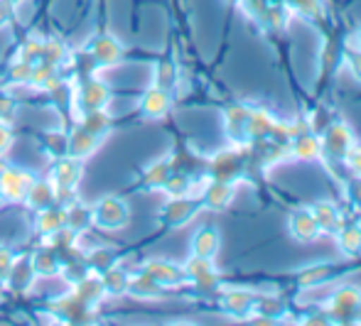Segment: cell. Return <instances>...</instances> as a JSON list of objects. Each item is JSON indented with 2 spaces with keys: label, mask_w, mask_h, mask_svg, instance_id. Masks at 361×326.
<instances>
[{
  "label": "cell",
  "mask_w": 361,
  "mask_h": 326,
  "mask_svg": "<svg viewBox=\"0 0 361 326\" xmlns=\"http://www.w3.org/2000/svg\"><path fill=\"white\" fill-rule=\"evenodd\" d=\"M253 304H256V294L248 289H226L219 297L221 312L233 319H248L253 314Z\"/></svg>",
  "instance_id": "obj_12"
},
{
  "label": "cell",
  "mask_w": 361,
  "mask_h": 326,
  "mask_svg": "<svg viewBox=\"0 0 361 326\" xmlns=\"http://www.w3.org/2000/svg\"><path fill=\"white\" fill-rule=\"evenodd\" d=\"M290 10L307 20H319L324 15V3L322 0H290Z\"/></svg>",
  "instance_id": "obj_36"
},
{
  "label": "cell",
  "mask_w": 361,
  "mask_h": 326,
  "mask_svg": "<svg viewBox=\"0 0 361 326\" xmlns=\"http://www.w3.org/2000/svg\"><path fill=\"white\" fill-rule=\"evenodd\" d=\"M354 47H359L361 49V25H359V27H357V32H354Z\"/></svg>",
  "instance_id": "obj_49"
},
{
  "label": "cell",
  "mask_w": 361,
  "mask_h": 326,
  "mask_svg": "<svg viewBox=\"0 0 361 326\" xmlns=\"http://www.w3.org/2000/svg\"><path fill=\"white\" fill-rule=\"evenodd\" d=\"M67 59H69V49H67V44H64L62 39H44V42H42V57H39V62L59 66V69H62V64H67Z\"/></svg>",
  "instance_id": "obj_33"
},
{
  "label": "cell",
  "mask_w": 361,
  "mask_h": 326,
  "mask_svg": "<svg viewBox=\"0 0 361 326\" xmlns=\"http://www.w3.org/2000/svg\"><path fill=\"white\" fill-rule=\"evenodd\" d=\"M15 265H18L15 253L10 251L8 246H0V282H8V277H10V272H13Z\"/></svg>",
  "instance_id": "obj_41"
},
{
  "label": "cell",
  "mask_w": 361,
  "mask_h": 326,
  "mask_svg": "<svg viewBox=\"0 0 361 326\" xmlns=\"http://www.w3.org/2000/svg\"><path fill=\"white\" fill-rule=\"evenodd\" d=\"M128 218L130 208L121 196H104L91 206V223H96L104 231H118L128 223Z\"/></svg>",
  "instance_id": "obj_3"
},
{
  "label": "cell",
  "mask_w": 361,
  "mask_h": 326,
  "mask_svg": "<svg viewBox=\"0 0 361 326\" xmlns=\"http://www.w3.org/2000/svg\"><path fill=\"white\" fill-rule=\"evenodd\" d=\"M246 177H248V160H246V152H241L238 147H226V150L216 152L209 160V180L226 182V184L236 187Z\"/></svg>",
  "instance_id": "obj_1"
},
{
  "label": "cell",
  "mask_w": 361,
  "mask_h": 326,
  "mask_svg": "<svg viewBox=\"0 0 361 326\" xmlns=\"http://www.w3.org/2000/svg\"><path fill=\"white\" fill-rule=\"evenodd\" d=\"M35 180L37 177L30 170H25V167L8 165L3 170V175H0V192H3L5 201H23Z\"/></svg>",
  "instance_id": "obj_7"
},
{
  "label": "cell",
  "mask_w": 361,
  "mask_h": 326,
  "mask_svg": "<svg viewBox=\"0 0 361 326\" xmlns=\"http://www.w3.org/2000/svg\"><path fill=\"white\" fill-rule=\"evenodd\" d=\"M233 194H236V187L233 184L209 180L204 187H202L200 199H202V206L209 208V211H224V208L233 201Z\"/></svg>",
  "instance_id": "obj_16"
},
{
  "label": "cell",
  "mask_w": 361,
  "mask_h": 326,
  "mask_svg": "<svg viewBox=\"0 0 361 326\" xmlns=\"http://www.w3.org/2000/svg\"><path fill=\"white\" fill-rule=\"evenodd\" d=\"M342 62L349 66V71H352L354 79L361 81V49H359V47H349V49H344Z\"/></svg>",
  "instance_id": "obj_42"
},
{
  "label": "cell",
  "mask_w": 361,
  "mask_h": 326,
  "mask_svg": "<svg viewBox=\"0 0 361 326\" xmlns=\"http://www.w3.org/2000/svg\"><path fill=\"white\" fill-rule=\"evenodd\" d=\"M13 130H10V125L8 123H0V157L5 155V152L13 147Z\"/></svg>",
  "instance_id": "obj_46"
},
{
  "label": "cell",
  "mask_w": 361,
  "mask_h": 326,
  "mask_svg": "<svg viewBox=\"0 0 361 326\" xmlns=\"http://www.w3.org/2000/svg\"><path fill=\"white\" fill-rule=\"evenodd\" d=\"M288 231H290V236L300 243H312V241H317V236H322L317 218H314L312 208H307V206H300L290 213Z\"/></svg>",
  "instance_id": "obj_8"
},
{
  "label": "cell",
  "mask_w": 361,
  "mask_h": 326,
  "mask_svg": "<svg viewBox=\"0 0 361 326\" xmlns=\"http://www.w3.org/2000/svg\"><path fill=\"white\" fill-rule=\"evenodd\" d=\"M42 42H44V39H27V42H23V44H20L18 59L30 62V64H37L39 57H42Z\"/></svg>",
  "instance_id": "obj_40"
},
{
  "label": "cell",
  "mask_w": 361,
  "mask_h": 326,
  "mask_svg": "<svg viewBox=\"0 0 361 326\" xmlns=\"http://www.w3.org/2000/svg\"><path fill=\"white\" fill-rule=\"evenodd\" d=\"M25 201H27L30 208L39 211V208H47L57 201V184L52 180H35L32 187L25 194Z\"/></svg>",
  "instance_id": "obj_22"
},
{
  "label": "cell",
  "mask_w": 361,
  "mask_h": 326,
  "mask_svg": "<svg viewBox=\"0 0 361 326\" xmlns=\"http://www.w3.org/2000/svg\"><path fill=\"white\" fill-rule=\"evenodd\" d=\"M32 270L35 275H42V277H52V275H57L59 270H62V263H59V258L54 256V253L49 251H39L37 256L32 258Z\"/></svg>",
  "instance_id": "obj_34"
},
{
  "label": "cell",
  "mask_w": 361,
  "mask_h": 326,
  "mask_svg": "<svg viewBox=\"0 0 361 326\" xmlns=\"http://www.w3.org/2000/svg\"><path fill=\"white\" fill-rule=\"evenodd\" d=\"M162 192H165L167 196H192L195 194V180H192L187 172H172L170 180L165 182V187H162Z\"/></svg>",
  "instance_id": "obj_32"
},
{
  "label": "cell",
  "mask_w": 361,
  "mask_h": 326,
  "mask_svg": "<svg viewBox=\"0 0 361 326\" xmlns=\"http://www.w3.org/2000/svg\"><path fill=\"white\" fill-rule=\"evenodd\" d=\"M276 120H278V115L273 113V111L263 108V106H251V113H248V120H246V145L271 135Z\"/></svg>",
  "instance_id": "obj_17"
},
{
  "label": "cell",
  "mask_w": 361,
  "mask_h": 326,
  "mask_svg": "<svg viewBox=\"0 0 361 326\" xmlns=\"http://www.w3.org/2000/svg\"><path fill=\"white\" fill-rule=\"evenodd\" d=\"M219 248H221V233L214 226H202L192 238V256L197 258H209L214 261Z\"/></svg>",
  "instance_id": "obj_21"
},
{
  "label": "cell",
  "mask_w": 361,
  "mask_h": 326,
  "mask_svg": "<svg viewBox=\"0 0 361 326\" xmlns=\"http://www.w3.org/2000/svg\"><path fill=\"white\" fill-rule=\"evenodd\" d=\"M327 314L332 324H352L361 317V287L359 284H342L329 299Z\"/></svg>",
  "instance_id": "obj_2"
},
{
  "label": "cell",
  "mask_w": 361,
  "mask_h": 326,
  "mask_svg": "<svg viewBox=\"0 0 361 326\" xmlns=\"http://www.w3.org/2000/svg\"><path fill=\"white\" fill-rule=\"evenodd\" d=\"M236 3H241V0H236Z\"/></svg>",
  "instance_id": "obj_52"
},
{
  "label": "cell",
  "mask_w": 361,
  "mask_h": 326,
  "mask_svg": "<svg viewBox=\"0 0 361 326\" xmlns=\"http://www.w3.org/2000/svg\"><path fill=\"white\" fill-rule=\"evenodd\" d=\"M99 147H101V137H96L94 132L81 128V125H76L67 135V155L76 157V160H86V157L94 155Z\"/></svg>",
  "instance_id": "obj_18"
},
{
  "label": "cell",
  "mask_w": 361,
  "mask_h": 326,
  "mask_svg": "<svg viewBox=\"0 0 361 326\" xmlns=\"http://www.w3.org/2000/svg\"><path fill=\"white\" fill-rule=\"evenodd\" d=\"M79 125H81V128H86L89 132H94L96 137H101V140H104V137L111 132V115L106 113V108L86 111Z\"/></svg>",
  "instance_id": "obj_31"
},
{
  "label": "cell",
  "mask_w": 361,
  "mask_h": 326,
  "mask_svg": "<svg viewBox=\"0 0 361 326\" xmlns=\"http://www.w3.org/2000/svg\"><path fill=\"white\" fill-rule=\"evenodd\" d=\"M334 277V265L329 263H314V265H307L298 272V284L302 289H312V287H319L324 284L327 280Z\"/></svg>",
  "instance_id": "obj_27"
},
{
  "label": "cell",
  "mask_w": 361,
  "mask_h": 326,
  "mask_svg": "<svg viewBox=\"0 0 361 326\" xmlns=\"http://www.w3.org/2000/svg\"><path fill=\"white\" fill-rule=\"evenodd\" d=\"M175 172V160L172 157H160V160L150 162L143 170V187L145 189H162L170 175Z\"/></svg>",
  "instance_id": "obj_24"
},
{
  "label": "cell",
  "mask_w": 361,
  "mask_h": 326,
  "mask_svg": "<svg viewBox=\"0 0 361 326\" xmlns=\"http://www.w3.org/2000/svg\"><path fill=\"white\" fill-rule=\"evenodd\" d=\"M251 113V106L236 101V104H228L224 108V130H226L228 140L233 145H246V120Z\"/></svg>",
  "instance_id": "obj_9"
},
{
  "label": "cell",
  "mask_w": 361,
  "mask_h": 326,
  "mask_svg": "<svg viewBox=\"0 0 361 326\" xmlns=\"http://www.w3.org/2000/svg\"><path fill=\"white\" fill-rule=\"evenodd\" d=\"M44 147L52 157L67 155V132H44Z\"/></svg>",
  "instance_id": "obj_39"
},
{
  "label": "cell",
  "mask_w": 361,
  "mask_h": 326,
  "mask_svg": "<svg viewBox=\"0 0 361 326\" xmlns=\"http://www.w3.org/2000/svg\"><path fill=\"white\" fill-rule=\"evenodd\" d=\"M342 54L344 49L339 47L334 39H327L322 44V54H319V66H322V74H332V69L342 62Z\"/></svg>",
  "instance_id": "obj_35"
},
{
  "label": "cell",
  "mask_w": 361,
  "mask_h": 326,
  "mask_svg": "<svg viewBox=\"0 0 361 326\" xmlns=\"http://www.w3.org/2000/svg\"><path fill=\"white\" fill-rule=\"evenodd\" d=\"M32 69H35V64L23 62V59H15L8 69V79L13 81V84H30V79H32Z\"/></svg>",
  "instance_id": "obj_38"
},
{
  "label": "cell",
  "mask_w": 361,
  "mask_h": 326,
  "mask_svg": "<svg viewBox=\"0 0 361 326\" xmlns=\"http://www.w3.org/2000/svg\"><path fill=\"white\" fill-rule=\"evenodd\" d=\"M101 284H104V292L111 294V297H121V294H128L130 287V275L126 270L111 265L109 270L101 272Z\"/></svg>",
  "instance_id": "obj_28"
},
{
  "label": "cell",
  "mask_w": 361,
  "mask_h": 326,
  "mask_svg": "<svg viewBox=\"0 0 361 326\" xmlns=\"http://www.w3.org/2000/svg\"><path fill=\"white\" fill-rule=\"evenodd\" d=\"M89 52L99 69H109V66H116L123 59V44H121L114 35H99V37L91 42Z\"/></svg>",
  "instance_id": "obj_13"
},
{
  "label": "cell",
  "mask_w": 361,
  "mask_h": 326,
  "mask_svg": "<svg viewBox=\"0 0 361 326\" xmlns=\"http://www.w3.org/2000/svg\"><path fill=\"white\" fill-rule=\"evenodd\" d=\"M5 167H8V162H5L3 157H0V175H3V170H5Z\"/></svg>",
  "instance_id": "obj_50"
},
{
  "label": "cell",
  "mask_w": 361,
  "mask_h": 326,
  "mask_svg": "<svg viewBox=\"0 0 361 326\" xmlns=\"http://www.w3.org/2000/svg\"><path fill=\"white\" fill-rule=\"evenodd\" d=\"M177 81H180V66H177V62L162 59V62L155 64V81H152V86L165 91H175Z\"/></svg>",
  "instance_id": "obj_30"
},
{
  "label": "cell",
  "mask_w": 361,
  "mask_h": 326,
  "mask_svg": "<svg viewBox=\"0 0 361 326\" xmlns=\"http://www.w3.org/2000/svg\"><path fill=\"white\" fill-rule=\"evenodd\" d=\"M111 104V89L106 81L101 79H89L81 84L79 94H76V106L81 111H99V108H106Z\"/></svg>",
  "instance_id": "obj_11"
},
{
  "label": "cell",
  "mask_w": 361,
  "mask_h": 326,
  "mask_svg": "<svg viewBox=\"0 0 361 326\" xmlns=\"http://www.w3.org/2000/svg\"><path fill=\"white\" fill-rule=\"evenodd\" d=\"M18 115V104L10 96H0V123H13Z\"/></svg>",
  "instance_id": "obj_43"
},
{
  "label": "cell",
  "mask_w": 361,
  "mask_h": 326,
  "mask_svg": "<svg viewBox=\"0 0 361 326\" xmlns=\"http://www.w3.org/2000/svg\"><path fill=\"white\" fill-rule=\"evenodd\" d=\"M138 272H143L145 277L155 280L157 284H162L165 289H172V287H180V284L187 282V275H185V268L177 263H170V261H162V258H150L140 265Z\"/></svg>",
  "instance_id": "obj_6"
},
{
  "label": "cell",
  "mask_w": 361,
  "mask_h": 326,
  "mask_svg": "<svg viewBox=\"0 0 361 326\" xmlns=\"http://www.w3.org/2000/svg\"><path fill=\"white\" fill-rule=\"evenodd\" d=\"M337 246L344 258H359L361 256V223L347 221L344 218L342 226L337 228Z\"/></svg>",
  "instance_id": "obj_19"
},
{
  "label": "cell",
  "mask_w": 361,
  "mask_h": 326,
  "mask_svg": "<svg viewBox=\"0 0 361 326\" xmlns=\"http://www.w3.org/2000/svg\"><path fill=\"white\" fill-rule=\"evenodd\" d=\"M30 86H35V89L44 91V94H54V91H57L59 86H62L59 66L37 62V64H35V69H32V79H30Z\"/></svg>",
  "instance_id": "obj_26"
},
{
  "label": "cell",
  "mask_w": 361,
  "mask_h": 326,
  "mask_svg": "<svg viewBox=\"0 0 361 326\" xmlns=\"http://www.w3.org/2000/svg\"><path fill=\"white\" fill-rule=\"evenodd\" d=\"M15 8L10 0H0V27H3L5 23H10V18H13Z\"/></svg>",
  "instance_id": "obj_48"
},
{
  "label": "cell",
  "mask_w": 361,
  "mask_h": 326,
  "mask_svg": "<svg viewBox=\"0 0 361 326\" xmlns=\"http://www.w3.org/2000/svg\"><path fill=\"white\" fill-rule=\"evenodd\" d=\"M347 194H349V199H352V201L361 203V177H354V180L349 182Z\"/></svg>",
  "instance_id": "obj_47"
},
{
  "label": "cell",
  "mask_w": 361,
  "mask_h": 326,
  "mask_svg": "<svg viewBox=\"0 0 361 326\" xmlns=\"http://www.w3.org/2000/svg\"><path fill=\"white\" fill-rule=\"evenodd\" d=\"M344 165L354 172V177H361V142L359 140L354 142L352 150L347 152V157H344Z\"/></svg>",
  "instance_id": "obj_44"
},
{
  "label": "cell",
  "mask_w": 361,
  "mask_h": 326,
  "mask_svg": "<svg viewBox=\"0 0 361 326\" xmlns=\"http://www.w3.org/2000/svg\"><path fill=\"white\" fill-rule=\"evenodd\" d=\"M302 322L305 324H322V326H327V324H332V319H329L327 307H324V309H314V312H307Z\"/></svg>",
  "instance_id": "obj_45"
},
{
  "label": "cell",
  "mask_w": 361,
  "mask_h": 326,
  "mask_svg": "<svg viewBox=\"0 0 361 326\" xmlns=\"http://www.w3.org/2000/svg\"><path fill=\"white\" fill-rule=\"evenodd\" d=\"M290 157L300 162H312L322 160V137L314 130H300L298 135L290 140Z\"/></svg>",
  "instance_id": "obj_14"
},
{
  "label": "cell",
  "mask_w": 361,
  "mask_h": 326,
  "mask_svg": "<svg viewBox=\"0 0 361 326\" xmlns=\"http://www.w3.org/2000/svg\"><path fill=\"white\" fill-rule=\"evenodd\" d=\"M91 223V208L89 206H81V203H72L67 208V226L72 228L74 233L84 231L86 226Z\"/></svg>",
  "instance_id": "obj_37"
},
{
  "label": "cell",
  "mask_w": 361,
  "mask_h": 326,
  "mask_svg": "<svg viewBox=\"0 0 361 326\" xmlns=\"http://www.w3.org/2000/svg\"><path fill=\"white\" fill-rule=\"evenodd\" d=\"M67 228V208L52 206L39 208L37 218H35V231L42 233V236H59V231Z\"/></svg>",
  "instance_id": "obj_20"
},
{
  "label": "cell",
  "mask_w": 361,
  "mask_h": 326,
  "mask_svg": "<svg viewBox=\"0 0 361 326\" xmlns=\"http://www.w3.org/2000/svg\"><path fill=\"white\" fill-rule=\"evenodd\" d=\"M81 175H84L81 160H76L72 155L57 157V165H54V175H52V182L57 184V194L59 192H74L76 184L81 182Z\"/></svg>",
  "instance_id": "obj_15"
},
{
  "label": "cell",
  "mask_w": 361,
  "mask_h": 326,
  "mask_svg": "<svg viewBox=\"0 0 361 326\" xmlns=\"http://www.w3.org/2000/svg\"><path fill=\"white\" fill-rule=\"evenodd\" d=\"M314 213V218H317L319 223V231L322 233H337V228L342 226L344 216L342 211H339V206L334 201H329V199H322V201H317L314 206H310Z\"/></svg>",
  "instance_id": "obj_23"
},
{
  "label": "cell",
  "mask_w": 361,
  "mask_h": 326,
  "mask_svg": "<svg viewBox=\"0 0 361 326\" xmlns=\"http://www.w3.org/2000/svg\"><path fill=\"white\" fill-rule=\"evenodd\" d=\"M290 18H293V10H290L288 3H271L268 0L266 10L256 23H263V27L271 30V32H283L290 25Z\"/></svg>",
  "instance_id": "obj_25"
},
{
  "label": "cell",
  "mask_w": 361,
  "mask_h": 326,
  "mask_svg": "<svg viewBox=\"0 0 361 326\" xmlns=\"http://www.w3.org/2000/svg\"><path fill=\"white\" fill-rule=\"evenodd\" d=\"M202 199L200 194L192 196H167V201L160 208V218L162 223H167L170 228H180L185 223H190L197 213L202 211Z\"/></svg>",
  "instance_id": "obj_5"
},
{
  "label": "cell",
  "mask_w": 361,
  "mask_h": 326,
  "mask_svg": "<svg viewBox=\"0 0 361 326\" xmlns=\"http://www.w3.org/2000/svg\"><path fill=\"white\" fill-rule=\"evenodd\" d=\"M319 137H322V160L324 162L327 160L344 162L347 152L352 150V145L357 142L352 128H349L347 123H342V120H332L327 128L319 132Z\"/></svg>",
  "instance_id": "obj_4"
},
{
  "label": "cell",
  "mask_w": 361,
  "mask_h": 326,
  "mask_svg": "<svg viewBox=\"0 0 361 326\" xmlns=\"http://www.w3.org/2000/svg\"><path fill=\"white\" fill-rule=\"evenodd\" d=\"M128 294H133V297H138V299H160L162 294H165V287L157 284L155 280L145 277L143 272H138V275H130Z\"/></svg>",
  "instance_id": "obj_29"
},
{
  "label": "cell",
  "mask_w": 361,
  "mask_h": 326,
  "mask_svg": "<svg viewBox=\"0 0 361 326\" xmlns=\"http://www.w3.org/2000/svg\"><path fill=\"white\" fill-rule=\"evenodd\" d=\"M172 108V91L157 89V86H150L138 101V111L140 115L147 120H160L170 113Z\"/></svg>",
  "instance_id": "obj_10"
},
{
  "label": "cell",
  "mask_w": 361,
  "mask_h": 326,
  "mask_svg": "<svg viewBox=\"0 0 361 326\" xmlns=\"http://www.w3.org/2000/svg\"><path fill=\"white\" fill-rule=\"evenodd\" d=\"M3 203H5V196H3V192H0V208H3Z\"/></svg>",
  "instance_id": "obj_51"
}]
</instances>
